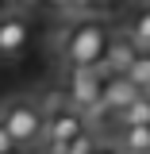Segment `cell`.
Segmentation results:
<instances>
[{
  "label": "cell",
  "mask_w": 150,
  "mask_h": 154,
  "mask_svg": "<svg viewBox=\"0 0 150 154\" xmlns=\"http://www.w3.org/2000/svg\"><path fill=\"white\" fill-rule=\"evenodd\" d=\"M77 135H85V112H77L73 104L46 112V139L42 143L50 146V154L66 150V143H73Z\"/></svg>",
  "instance_id": "obj_3"
},
{
  "label": "cell",
  "mask_w": 150,
  "mask_h": 154,
  "mask_svg": "<svg viewBox=\"0 0 150 154\" xmlns=\"http://www.w3.org/2000/svg\"><path fill=\"white\" fill-rule=\"evenodd\" d=\"M112 27L100 23V19H81V23H69L62 38H58V50L66 58L69 69H96L108 62V50H112Z\"/></svg>",
  "instance_id": "obj_1"
},
{
  "label": "cell",
  "mask_w": 150,
  "mask_h": 154,
  "mask_svg": "<svg viewBox=\"0 0 150 154\" xmlns=\"http://www.w3.org/2000/svg\"><path fill=\"white\" fill-rule=\"evenodd\" d=\"M0 119H4V127L12 131L16 146H35V143L46 139V112L38 108L35 100H27V96L4 100V104H0Z\"/></svg>",
  "instance_id": "obj_2"
},
{
  "label": "cell",
  "mask_w": 150,
  "mask_h": 154,
  "mask_svg": "<svg viewBox=\"0 0 150 154\" xmlns=\"http://www.w3.org/2000/svg\"><path fill=\"white\" fill-rule=\"evenodd\" d=\"M115 150L119 154H150V123L119 127L115 131Z\"/></svg>",
  "instance_id": "obj_7"
},
{
  "label": "cell",
  "mask_w": 150,
  "mask_h": 154,
  "mask_svg": "<svg viewBox=\"0 0 150 154\" xmlns=\"http://www.w3.org/2000/svg\"><path fill=\"white\" fill-rule=\"evenodd\" d=\"M115 116V123L119 127H135V123H150V93H142V96H135L127 108H119V112H112Z\"/></svg>",
  "instance_id": "obj_8"
},
{
  "label": "cell",
  "mask_w": 150,
  "mask_h": 154,
  "mask_svg": "<svg viewBox=\"0 0 150 154\" xmlns=\"http://www.w3.org/2000/svg\"><path fill=\"white\" fill-rule=\"evenodd\" d=\"M127 35H131L139 46H146V50H150V4H146V8H139V12L131 16V27H127Z\"/></svg>",
  "instance_id": "obj_9"
},
{
  "label": "cell",
  "mask_w": 150,
  "mask_h": 154,
  "mask_svg": "<svg viewBox=\"0 0 150 154\" xmlns=\"http://www.w3.org/2000/svg\"><path fill=\"white\" fill-rule=\"evenodd\" d=\"M104 96V69H73L69 73V104L77 112H93Z\"/></svg>",
  "instance_id": "obj_5"
},
{
  "label": "cell",
  "mask_w": 150,
  "mask_h": 154,
  "mask_svg": "<svg viewBox=\"0 0 150 154\" xmlns=\"http://www.w3.org/2000/svg\"><path fill=\"white\" fill-rule=\"evenodd\" d=\"M27 50H31V19L19 16V12L0 16V58L4 62H16Z\"/></svg>",
  "instance_id": "obj_4"
},
{
  "label": "cell",
  "mask_w": 150,
  "mask_h": 154,
  "mask_svg": "<svg viewBox=\"0 0 150 154\" xmlns=\"http://www.w3.org/2000/svg\"><path fill=\"white\" fill-rule=\"evenodd\" d=\"M135 96H142V81L135 73H112V77H104V96H100V104L93 112H119Z\"/></svg>",
  "instance_id": "obj_6"
},
{
  "label": "cell",
  "mask_w": 150,
  "mask_h": 154,
  "mask_svg": "<svg viewBox=\"0 0 150 154\" xmlns=\"http://www.w3.org/2000/svg\"><path fill=\"white\" fill-rule=\"evenodd\" d=\"M93 154H115V150H104V146H96V150H93Z\"/></svg>",
  "instance_id": "obj_12"
},
{
  "label": "cell",
  "mask_w": 150,
  "mask_h": 154,
  "mask_svg": "<svg viewBox=\"0 0 150 154\" xmlns=\"http://www.w3.org/2000/svg\"><path fill=\"white\" fill-rule=\"evenodd\" d=\"M8 154H23V146H16V150H8Z\"/></svg>",
  "instance_id": "obj_13"
},
{
  "label": "cell",
  "mask_w": 150,
  "mask_h": 154,
  "mask_svg": "<svg viewBox=\"0 0 150 154\" xmlns=\"http://www.w3.org/2000/svg\"><path fill=\"white\" fill-rule=\"evenodd\" d=\"M8 150H16V139H12L8 127H4V119H0V154H8Z\"/></svg>",
  "instance_id": "obj_11"
},
{
  "label": "cell",
  "mask_w": 150,
  "mask_h": 154,
  "mask_svg": "<svg viewBox=\"0 0 150 154\" xmlns=\"http://www.w3.org/2000/svg\"><path fill=\"white\" fill-rule=\"evenodd\" d=\"M93 150H96V139L85 131V135H77L73 143H66V150H58V154H93Z\"/></svg>",
  "instance_id": "obj_10"
}]
</instances>
